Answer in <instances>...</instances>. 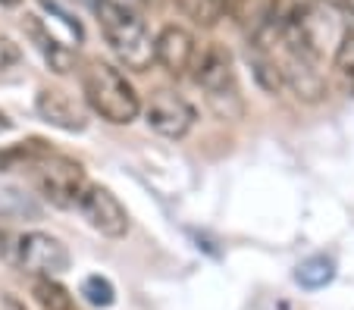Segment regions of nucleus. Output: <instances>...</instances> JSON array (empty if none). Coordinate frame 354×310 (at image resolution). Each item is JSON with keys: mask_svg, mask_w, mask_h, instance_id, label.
<instances>
[{"mask_svg": "<svg viewBox=\"0 0 354 310\" xmlns=\"http://www.w3.org/2000/svg\"><path fill=\"white\" fill-rule=\"evenodd\" d=\"M82 91L88 107L113 126H129L141 113V97L132 81L104 60H88L82 66Z\"/></svg>", "mask_w": 354, "mask_h": 310, "instance_id": "f257e3e1", "label": "nucleus"}, {"mask_svg": "<svg viewBox=\"0 0 354 310\" xmlns=\"http://www.w3.org/2000/svg\"><path fill=\"white\" fill-rule=\"evenodd\" d=\"M94 10H97L100 32L122 66L132 72H147L154 63V38L147 32L145 19L132 7L116 3V0H97Z\"/></svg>", "mask_w": 354, "mask_h": 310, "instance_id": "f03ea898", "label": "nucleus"}, {"mask_svg": "<svg viewBox=\"0 0 354 310\" xmlns=\"http://www.w3.org/2000/svg\"><path fill=\"white\" fill-rule=\"evenodd\" d=\"M194 81L204 88L207 107L214 110L220 119H241L245 116V101H241V88L235 79L232 54L223 44H207L204 50H198L194 60Z\"/></svg>", "mask_w": 354, "mask_h": 310, "instance_id": "7ed1b4c3", "label": "nucleus"}, {"mask_svg": "<svg viewBox=\"0 0 354 310\" xmlns=\"http://www.w3.org/2000/svg\"><path fill=\"white\" fill-rule=\"evenodd\" d=\"M35 182H38V191L44 195V201H50L60 210L79 207L82 195L88 188L82 163L66 154H57V151L35 166Z\"/></svg>", "mask_w": 354, "mask_h": 310, "instance_id": "20e7f679", "label": "nucleus"}, {"mask_svg": "<svg viewBox=\"0 0 354 310\" xmlns=\"http://www.w3.org/2000/svg\"><path fill=\"white\" fill-rule=\"evenodd\" d=\"M16 260L35 279H57L69 270V248L47 232H26L16 244Z\"/></svg>", "mask_w": 354, "mask_h": 310, "instance_id": "39448f33", "label": "nucleus"}, {"mask_svg": "<svg viewBox=\"0 0 354 310\" xmlns=\"http://www.w3.org/2000/svg\"><path fill=\"white\" fill-rule=\"evenodd\" d=\"M141 110H145L147 126L163 138H185L192 132L194 119H198L192 104L169 88H157L154 95L147 97V104H141Z\"/></svg>", "mask_w": 354, "mask_h": 310, "instance_id": "423d86ee", "label": "nucleus"}, {"mask_svg": "<svg viewBox=\"0 0 354 310\" xmlns=\"http://www.w3.org/2000/svg\"><path fill=\"white\" fill-rule=\"evenodd\" d=\"M79 213L88 220L94 232L107 238H122L129 232V213L122 201L104 185H88L79 201Z\"/></svg>", "mask_w": 354, "mask_h": 310, "instance_id": "0eeeda50", "label": "nucleus"}, {"mask_svg": "<svg viewBox=\"0 0 354 310\" xmlns=\"http://www.w3.org/2000/svg\"><path fill=\"white\" fill-rule=\"evenodd\" d=\"M198 60V41L185 26H163L154 38V63H160L169 75H185Z\"/></svg>", "mask_w": 354, "mask_h": 310, "instance_id": "6e6552de", "label": "nucleus"}, {"mask_svg": "<svg viewBox=\"0 0 354 310\" xmlns=\"http://www.w3.org/2000/svg\"><path fill=\"white\" fill-rule=\"evenodd\" d=\"M35 110L44 122H50L54 128H63V132H82L88 126L82 104L73 95H66L63 88H41L38 97H35Z\"/></svg>", "mask_w": 354, "mask_h": 310, "instance_id": "1a4fd4ad", "label": "nucleus"}, {"mask_svg": "<svg viewBox=\"0 0 354 310\" xmlns=\"http://www.w3.org/2000/svg\"><path fill=\"white\" fill-rule=\"evenodd\" d=\"M22 28H26V35L35 41V48L41 50V57L47 60V66L54 69L57 75H66L69 69H73L75 57H73V48H66L60 38H57L50 28L41 22L38 13H26V19H22Z\"/></svg>", "mask_w": 354, "mask_h": 310, "instance_id": "9d476101", "label": "nucleus"}, {"mask_svg": "<svg viewBox=\"0 0 354 310\" xmlns=\"http://www.w3.org/2000/svg\"><path fill=\"white\" fill-rule=\"evenodd\" d=\"M54 154V148L44 142V138H28L19 144H7L0 148V173H13V169H35L44 157Z\"/></svg>", "mask_w": 354, "mask_h": 310, "instance_id": "9b49d317", "label": "nucleus"}, {"mask_svg": "<svg viewBox=\"0 0 354 310\" xmlns=\"http://www.w3.org/2000/svg\"><path fill=\"white\" fill-rule=\"evenodd\" d=\"M335 279V260L329 254H314L308 257V260L298 263V270H295V282L301 285V289H326L329 282Z\"/></svg>", "mask_w": 354, "mask_h": 310, "instance_id": "f8f14e48", "label": "nucleus"}, {"mask_svg": "<svg viewBox=\"0 0 354 310\" xmlns=\"http://www.w3.org/2000/svg\"><path fill=\"white\" fill-rule=\"evenodd\" d=\"M317 7L320 0H270V19L286 28H298Z\"/></svg>", "mask_w": 354, "mask_h": 310, "instance_id": "ddd939ff", "label": "nucleus"}, {"mask_svg": "<svg viewBox=\"0 0 354 310\" xmlns=\"http://www.w3.org/2000/svg\"><path fill=\"white\" fill-rule=\"evenodd\" d=\"M248 63H251V69H254L257 85H261L263 91H270V95H276V91L282 88V75H279V69H276V63L270 60L267 50L248 44Z\"/></svg>", "mask_w": 354, "mask_h": 310, "instance_id": "4468645a", "label": "nucleus"}, {"mask_svg": "<svg viewBox=\"0 0 354 310\" xmlns=\"http://www.w3.org/2000/svg\"><path fill=\"white\" fill-rule=\"evenodd\" d=\"M35 298L44 310H75L69 289H63L57 279H35Z\"/></svg>", "mask_w": 354, "mask_h": 310, "instance_id": "2eb2a0df", "label": "nucleus"}, {"mask_svg": "<svg viewBox=\"0 0 354 310\" xmlns=\"http://www.w3.org/2000/svg\"><path fill=\"white\" fill-rule=\"evenodd\" d=\"M179 3V10L188 16V19H194L198 26H216L220 22V16L226 13L223 10V0H176Z\"/></svg>", "mask_w": 354, "mask_h": 310, "instance_id": "dca6fc26", "label": "nucleus"}, {"mask_svg": "<svg viewBox=\"0 0 354 310\" xmlns=\"http://www.w3.org/2000/svg\"><path fill=\"white\" fill-rule=\"evenodd\" d=\"M82 295H85V301L94 304V307H113V301H116L113 282H110L107 276H100V273L82 279Z\"/></svg>", "mask_w": 354, "mask_h": 310, "instance_id": "f3484780", "label": "nucleus"}, {"mask_svg": "<svg viewBox=\"0 0 354 310\" xmlns=\"http://www.w3.org/2000/svg\"><path fill=\"white\" fill-rule=\"evenodd\" d=\"M333 63L339 69V75L345 79V85L354 91V32H345L339 41V48L333 50Z\"/></svg>", "mask_w": 354, "mask_h": 310, "instance_id": "a211bd4d", "label": "nucleus"}, {"mask_svg": "<svg viewBox=\"0 0 354 310\" xmlns=\"http://www.w3.org/2000/svg\"><path fill=\"white\" fill-rule=\"evenodd\" d=\"M19 57H22L19 48H16L10 38H3V35H0V69H10L13 63H19Z\"/></svg>", "mask_w": 354, "mask_h": 310, "instance_id": "6ab92c4d", "label": "nucleus"}, {"mask_svg": "<svg viewBox=\"0 0 354 310\" xmlns=\"http://www.w3.org/2000/svg\"><path fill=\"white\" fill-rule=\"evenodd\" d=\"M251 3H254V0H223V10H226L229 16H235V19H245Z\"/></svg>", "mask_w": 354, "mask_h": 310, "instance_id": "aec40b11", "label": "nucleus"}, {"mask_svg": "<svg viewBox=\"0 0 354 310\" xmlns=\"http://www.w3.org/2000/svg\"><path fill=\"white\" fill-rule=\"evenodd\" d=\"M0 310H26L19 301H16L13 295H7V291H0Z\"/></svg>", "mask_w": 354, "mask_h": 310, "instance_id": "412c9836", "label": "nucleus"}, {"mask_svg": "<svg viewBox=\"0 0 354 310\" xmlns=\"http://www.w3.org/2000/svg\"><path fill=\"white\" fill-rule=\"evenodd\" d=\"M7 238H10V229H7V223L0 220V251H3V244H7Z\"/></svg>", "mask_w": 354, "mask_h": 310, "instance_id": "4be33fe9", "label": "nucleus"}, {"mask_svg": "<svg viewBox=\"0 0 354 310\" xmlns=\"http://www.w3.org/2000/svg\"><path fill=\"white\" fill-rule=\"evenodd\" d=\"M7 128H10V119H7L3 113H0V132H7Z\"/></svg>", "mask_w": 354, "mask_h": 310, "instance_id": "5701e85b", "label": "nucleus"}, {"mask_svg": "<svg viewBox=\"0 0 354 310\" xmlns=\"http://www.w3.org/2000/svg\"><path fill=\"white\" fill-rule=\"evenodd\" d=\"M22 0H0V7H19Z\"/></svg>", "mask_w": 354, "mask_h": 310, "instance_id": "b1692460", "label": "nucleus"}, {"mask_svg": "<svg viewBox=\"0 0 354 310\" xmlns=\"http://www.w3.org/2000/svg\"><path fill=\"white\" fill-rule=\"evenodd\" d=\"M132 3H145V0H132Z\"/></svg>", "mask_w": 354, "mask_h": 310, "instance_id": "393cba45", "label": "nucleus"}]
</instances>
